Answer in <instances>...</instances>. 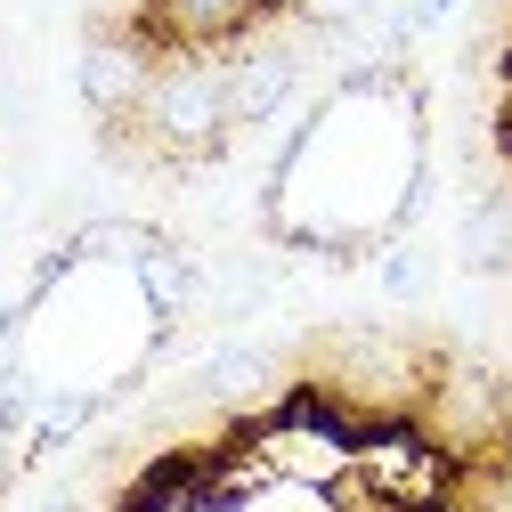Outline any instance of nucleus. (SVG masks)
<instances>
[{"label":"nucleus","mask_w":512,"mask_h":512,"mask_svg":"<svg viewBox=\"0 0 512 512\" xmlns=\"http://www.w3.org/2000/svg\"><path fill=\"white\" fill-rule=\"evenodd\" d=\"M374 277H382V293H391V301H423L431 277H439V261H431V244L407 228V236H391V244L374 252Z\"/></svg>","instance_id":"8"},{"label":"nucleus","mask_w":512,"mask_h":512,"mask_svg":"<svg viewBox=\"0 0 512 512\" xmlns=\"http://www.w3.org/2000/svg\"><path fill=\"white\" fill-rule=\"evenodd\" d=\"M456 261H464V277H512V187L472 196V212L456 228Z\"/></svg>","instance_id":"7"},{"label":"nucleus","mask_w":512,"mask_h":512,"mask_svg":"<svg viewBox=\"0 0 512 512\" xmlns=\"http://www.w3.org/2000/svg\"><path fill=\"white\" fill-rule=\"evenodd\" d=\"M131 131L147 139V155L163 171H204L228 155L236 114H228V66L220 49H163V66L131 114Z\"/></svg>","instance_id":"1"},{"label":"nucleus","mask_w":512,"mask_h":512,"mask_svg":"<svg viewBox=\"0 0 512 512\" xmlns=\"http://www.w3.org/2000/svg\"><path fill=\"white\" fill-rule=\"evenodd\" d=\"M155 66H163V41H155L147 25H106V17H98V25L82 33V49H74V90H82V106H90L98 131H114V122L139 114Z\"/></svg>","instance_id":"4"},{"label":"nucleus","mask_w":512,"mask_h":512,"mask_svg":"<svg viewBox=\"0 0 512 512\" xmlns=\"http://www.w3.org/2000/svg\"><path fill=\"white\" fill-rule=\"evenodd\" d=\"M415 431L447 464H512V382L488 350H439L415 399Z\"/></svg>","instance_id":"3"},{"label":"nucleus","mask_w":512,"mask_h":512,"mask_svg":"<svg viewBox=\"0 0 512 512\" xmlns=\"http://www.w3.org/2000/svg\"><path fill=\"white\" fill-rule=\"evenodd\" d=\"M293 382H301V374L285 366V350H277V342H220L196 374L179 382V399H187V407H212V415H244V423H252V415H269V407L293 391Z\"/></svg>","instance_id":"5"},{"label":"nucleus","mask_w":512,"mask_h":512,"mask_svg":"<svg viewBox=\"0 0 512 512\" xmlns=\"http://www.w3.org/2000/svg\"><path fill=\"white\" fill-rule=\"evenodd\" d=\"M33 512H106V504H90V496H49V504H33Z\"/></svg>","instance_id":"11"},{"label":"nucleus","mask_w":512,"mask_h":512,"mask_svg":"<svg viewBox=\"0 0 512 512\" xmlns=\"http://www.w3.org/2000/svg\"><path fill=\"white\" fill-rule=\"evenodd\" d=\"M431 342H415V334H399V326H334L326 342L309 350V391H326L342 415H358V423H391V415H415V399H423V382H431Z\"/></svg>","instance_id":"2"},{"label":"nucleus","mask_w":512,"mask_h":512,"mask_svg":"<svg viewBox=\"0 0 512 512\" xmlns=\"http://www.w3.org/2000/svg\"><path fill=\"white\" fill-rule=\"evenodd\" d=\"M277 17L342 41V33H358V25H374V17H382V0H277Z\"/></svg>","instance_id":"9"},{"label":"nucleus","mask_w":512,"mask_h":512,"mask_svg":"<svg viewBox=\"0 0 512 512\" xmlns=\"http://www.w3.org/2000/svg\"><path fill=\"white\" fill-rule=\"evenodd\" d=\"M269 17H277V0H139V25L163 49H236Z\"/></svg>","instance_id":"6"},{"label":"nucleus","mask_w":512,"mask_h":512,"mask_svg":"<svg viewBox=\"0 0 512 512\" xmlns=\"http://www.w3.org/2000/svg\"><path fill=\"white\" fill-rule=\"evenodd\" d=\"M407 33H431V25H447V17H456V0H407Z\"/></svg>","instance_id":"10"},{"label":"nucleus","mask_w":512,"mask_h":512,"mask_svg":"<svg viewBox=\"0 0 512 512\" xmlns=\"http://www.w3.org/2000/svg\"><path fill=\"white\" fill-rule=\"evenodd\" d=\"M9 74H17V41H9V25H0V90H9Z\"/></svg>","instance_id":"12"}]
</instances>
